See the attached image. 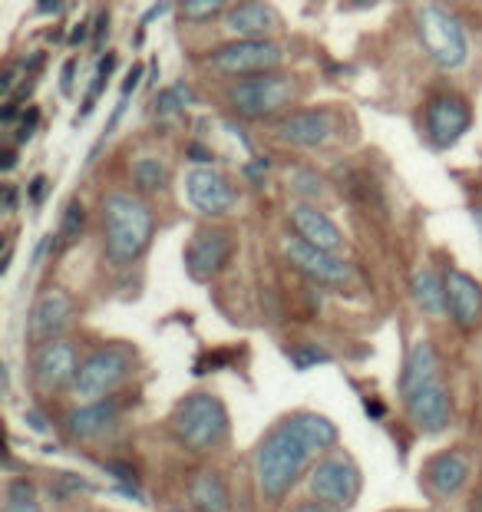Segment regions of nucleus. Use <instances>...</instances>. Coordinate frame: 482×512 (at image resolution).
Here are the masks:
<instances>
[{
    "label": "nucleus",
    "instance_id": "nucleus-1",
    "mask_svg": "<svg viewBox=\"0 0 482 512\" xmlns=\"http://www.w3.org/2000/svg\"><path fill=\"white\" fill-rule=\"evenodd\" d=\"M311 456H317L291 420L278 423L265 440L258 443L255 453V479L265 499H281L288 496V489L298 483L308 470Z\"/></svg>",
    "mask_w": 482,
    "mask_h": 512
},
{
    "label": "nucleus",
    "instance_id": "nucleus-2",
    "mask_svg": "<svg viewBox=\"0 0 482 512\" xmlns=\"http://www.w3.org/2000/svg\"><path fill=\"white\" fill-rule=\"evenodd\" d=\"M156 232L152 209L133 192H109L103 199V235L106 258L113 265H133L146 252Z\"/></svg>",
    "mask_w": 482,
    "mask_h": 512
},
{
    "label": "nucleus",
    "instance_id": "nucleus-3",
    "mask_svg": "<svg viewBox=\"0 0 482 512\" xmlns=\"http://www.w3.org/2000/svg\"><path fill=\"white\" fill-rule=\"evenodd\" d=\"M172 433L189 450L208 453L228 437V410L212 394H192L175 407Z\"/></svg>",
    "mask_w": 482,
    "mask_h": 512
},
{
    "label": "nucleus",
    "instance_id": "nucleus-4",
    "mask_svg": "<svg viewBox=\"0 0 482 512\" xmlns=\"http://www.w3.org/2000/svg\"><path fill=\"white\" fill-rule=\"evenodd\" d=\"M416 30H420V43L426 47V53L443 70H459L469 60L466 30L440 0H420L416 4Z\"/></svg>",
    "mask_w": 482,
    "mask_h": 512
},
{
    "label": "nucleus",
    "instance_id": "nucleus-5",
    "mask_svg": "<svg viewBox=\"0 0 482 512\" xmlns=\"http://www.w3.org/2000/svg\"><path fill=\"white\" fill-rule=\"evenodd\" d=\"M298 83L288 73H261L235 80L225 90V103L238 119H268L294 100Z\"/></svg>",
    "mask_w": 482,
    "mask_h": 512
},
{
    "label": "nucleus",
    "instance_id": "nucleus-6",
    "mask_svg": "<svg viewBox=\"0 0 482 512\" xmlns=\"http://www.w3.org/2000/svg\"><path fill=\"white\" fill-rule=\"evenodd\" d=\"M205 63L215 73L235 76V80H245V76H261V73H278L284 63V50L281 43L271 37H255V40H232L222 43V47L208 50Z\"/></svg>",
    "mask_w": 482,
    "mask_h": 512
},
{
    "label": "nucleus",
    "instance_id": "nucleus-7",
    "mask_svg": "<svg viewBox=\"0 0 482 512\" xmlns=\"http://www.w3.org/2000/svg\"><path fill=\"white\" fill-rule=\"evenodd\" d=\"M129 367H133V357H129L126 347H100V351H93L80 364V374H76L73 384L76 400L83 403L106 400L129 377Z\"/></svg>",
    "mask_w": 482,
    "mask_h": 512
},
{
    "label": "nucleus",
    "instance_id": "nucleus-8",
    "mask_svg": "<svg viewBox=\"0 0 482 512\" xmlns=\"http://www.w3.org/2000/svg\"><path fill=\"white\" fill-rule=\"evenodd\" d=\"M426 133H430V143L436 149H449L456 146L463 133L473 123V113H469V103L453 90H440L426 100Z\"/></svg>",
    "mask_w": 482,
    "mask_h": 512
},
{
    "label": "nucleus",
    "instance_id": "nucleus-9",
    "mask_svg": "<svg viewBox=\"0 0 482 512\" xmlns=\"http://www.w3.org/2000/svg\"><path fill=\"white\" fill-rule=\"evenodd\" d=\"M185 199H189L195 212L208 215V219H222L238 205V192L225 172L212 166H195L185 176Z\"/></svg>",
    "mask_w": 482,
    "mask_h": 512
},
{
    "label": "nucleus",
    "instance_id": "nucleus-10",
    "mask_svg": "<svg viewBox=\"0 0 482 512\" xmlns=\"http://www.w3.org/2000/svg\"><path fill=\"white\" fill-rule=\"evenodd\" d=\"M311 493L334 509L350 506L360 493L357 466L350 463L347 456H324V460L311 470Z\"/></svg>",
    "mask_w": 482,
    "mask_h": 512
},
{
    "label": "nucleus",
    "instance_id": "nucleus-11",
    "mask_svg": "<svg viewBox=\"0 0 482 512\" xmlns=\"http://www.w3.org/2000/svg\"><path fill=\"white\" fill-rule=\"evenodd\" d=\"M271 133H275V139L281 146L317 149L334 136V119L324 110H301V113L278 116L275 126H271Z\"/></svg>",
    "mask_w": 482,
    "mask_h": 512
},
{
    "label": "nucleus",
    "instance_id": "nucleus-12",
    "mask_svg": "<svg viewBox=\"0 0 482 512\" xmlns=\"http://www.w3.org/2000/svg\"><path fill=\"white\" fill-rule=\"evenodd\" d=\"M232 248L235 242L228 232H222V228H202V232H195L189 248H185V268H189L195 281H208L225 268V261L232 258Z\"/></svg>",
    "mask_w": 482,
    "mask_h": 512
},
{
    "label": "nucleus",
    "instance_id": "nucleus-13",
    "mask_svg": "<svg viewBox=\"0 0 482 512\" xmlns=\"http://www.w3.org/2000/svg\"><path fill=\"white\" fill-rule=\"evenodd\" d=\"M73 318V298L67 291L53 288V291H43L40 298L34 301L30 308V318H27V337L30 344H50L57 341L63 334V328L70 324Z\"/></svg>",
    "mask_w": 482,
    "mask_h": 512
},
{
    "label": "nucleus",
    "instance_id": "nucleus-14",
    "mask_svg": "<svg viewBox=\"0 0 482 512\" xmlns=\"http://www.w3.org/2000/svg\"><path fill=\"white\" fill-rule=\"evenodd\" d=\"M284 255H288V261L301 271V275H308L311 281H317V285H344L350 278V268L341 258L334 252H324V248H317L311 242H304V238H288Z\"/></svg>",
    "mask_w": 482,
    "mask_h": 512
},
{
    "label": "nucleus",
    "instance_id": "nucleus-15",
    "mask_svg": "<svg viewBox=\"0 0 482 512\" xmlns=\"http://www.w3.org/2000/svg\"><path fill=\"white\" fill-rule=\"evenodd\" d=\"M403 403H407L410 423L420 433H443L449 427V420H453V407H449L443 380H430V384L410 390Z\"/></svg>",
    "mask_w": 482,
    "mask_h": 512
},
{
    "label": "nucleus",
    "instance_id": "nucleus-16",
    "mask_svg": "<svg viewBox=\"0 0 482 512\" xmlns=\"http://www.w3.org/2000/svg\"><path fill=\"white\" fill-rule=\"evenodd\" d=\"M80 374V361H76V347L67 341H50L40 344L34 357V380L40 390H63L76 384Z\"/></svg>",
    "mask_w": 482,
    "mask_h": 512
},
{
    "label": "nucleus",
    "instance_id": "nucleus-17",
    "mask_svg": "<svg viewBox=\"0 0 482 512\" xmlns=\"http://www.w3.org/2000/svg\"><path fill=\"white\" fill-rule=\"evenodd\" d=\"M446 311L456 321V328L473 331L482 321V285L476 278H469L466 271L449 268L446 271Z\"/></svg>",
    "mask_w": 482,
    "mask_h": 512
},
{
    "label": "nucleus",
    "instance_id": "nucleus-18",
    "mask_svg": "<svg viewBox=\"0 0 482 512\" xmlns=\"http://www.w3.org/2000/svg\"><path fill=\"white\" fill-rule=\"evenodd\" d=\"M291 225H294V232H298V238H304V242H311L317 248H324V252H341V245H344V235H341V228H337L321 209H314V205H304L298 202L291 209Z\"/></svg>",
    "mask_w": 482,
    "mask_h": 512
},
{
    "label": "nucleus",
    "instance_id": "nucleus-19",
    "mask_svg": "<svg viewBox=\"0 0 482 512\" xmlns=\"http://www.w3.org/2000/svg\"><path fill=\"white\" fill-rule=\"evenodd\" d=\"M228 30L238 34L241 40H255V37H268L278 30V17L265 0H238V4L228 10Z\"/></svg>",
    "mask_w": 482,
    "mask_h": 512
},
{
    "label": "nucleus",
    "instance_id": "nucleus-20",
    "mask_svg": "<svg viewBox=\"0 0 482 512\" xmlns=\"http://www.w3.org/2000/svg\"><path fill=\"white\" fill-rule=\"evenodd\" d=\"M426 483L436 496H456L469 483V460L456 450L433 456L426 466Z\"/></svg>",
    "mask_w": 482,
    "mask_h": 512
},
{
    "label": "nucleus",
    "instance_id": "nucleus-21",
    "mask_svg": "<svg viewBox=\"0 0 482 512\" xmlns=\"http://www.w3.org/2000/svg\"><path fill=\"white\" fill-rule=\"evenodd\" d=\"M430 380H440V361H436V351L430 341L413 344V351L407 354V364H403V377H400V394L407 397L410 390L430 384Z\"/></svg>",
    "mask_w": 482,
    "mask_h": 512
},
{
    "label": "nucleus",
    "instance_id": "nucleus-22",
    "mask_svg": "<svg viewBox=\"0 0 482 512\" xmlns=\"http://www.w3.org/2000/svg\"><path fill=\"white\" fill-rule=\"evenodd\" d=\"M70 433L76 440H96L103 437V433L113 430L116 423V407L106 400H96V403H86L76 413H70Z\"/></svg>",
    "mask_w": 482,
    "mask_h": 512
},
{
    "label": "nucleus",
    "instance_id": "nucleus-23",
    "mask_svg": "<svg viewBox=\"0 0 482 512\" xmlns=\"http://www.w3.org/2000/svg\"><path fill=\"white\" fill-rule=\"evenodd\" d=\"M413 301L426 318H443L446 314V278L436 275L433 268H420L413 275Z\"/></svg>",
    "mask_w": 482,
    "mask_h": 512
},
{
    "label": "nucleus",
    "instance_id": "nucleus-24",
    "mask_svg": "<svg viewBox=\"0 0 482 512\" xmlns=\"http://www.w3.org/2000/svg\"><path fill=\"white\" fill-rule=\"evenodd\" d=\"M288 420L294 423V430L301 433L304 443H308L314 453H327L337 443V427L327 417H321V413H294Z\"/></svg>",
    "mask_w": 482,
    "mask_h": 512
},
{
    "label": "nucleus",
    "instance_id": "nucleus-25",
    "mask_svg": "<svg viewBox=\"0 0 482 512\" xmlns=\"http://www.w3.org/2000/svg\"><path fill=\"white\" fill-rule=\"evenodd\" d=\"M129 179H133L136 192L152 195V192H162L169 185V169H166V162L156 159V156H142L129 166Z\"/></svg>",
    "mask_w": 482,
    "mask_h": 512
},
{
    "label": "nucleus",
    "instance_id": "nucleus-26",
    "mask_svg": "<svg viewBox=\"0 0 482 512\" xmlns=\"http://www.w3.org/2000/svg\"><path fill=\"white\" fill-rule=\"evenodd\" d=\"M189 493H192V503H195V509H199V512H225L228 509L225 483L215 473H202L192 483Z\"/></svg>",
    "mask_w": 482,
    "mask_h": 512
},
{
    "label": "nucleus",
    "instance_id": "nucleus-27",
    "mask_svg": "<svg viewBox=\"0 0 482 512\" xmlns=\"http://www.w3.org/2000/svg\"><path fill=\"white\" fill-rule=\"evenodd\" d=\"M185 106H192V93H189V86H185V83H175L172 90H162L156 96V116H162V119L179 116Z\"/></svg>",
    "mask_w": 482,
    "mask_h": 512
},
{
    "label": "nucleus",
    "instance_id": "nucleus-28",
    "mask_svg": "<svg viewBox=\"0 0 482 512\" xmlns=\"http://www.w3.org/2000/svg\"><path fill=\"white\" fill-rule=\"evenodd\" d=\"M4 512H43L37 503V489L27 483V479H14L7 489V506Z\"/></svg>",
    "mask_w": 482,
    "mask_h": 512
},
{
    "label": "nucleus",
    "instance_id": "nucleus-29",
    "mask_svg": "<svg viewBox=\"0 0 482 512\" xmlns=\"http://www.w3.org/2000/svg\"><path fill=\"white\" fill-rule=\"evenodd\" d=\"M225 7H228V0H179V14L182 20H189V24L215 20Z\"/></svg>",
    "mask_w": 482,
    "mask_h": 512
},
{
    "label": "nucleus",
    "instance_id": "nucleus-30",
    "mask_svg": "<svg viewBox=\"0 0 482 512\" xmlns=\"http://www.w3.org/2000/svg\"><path fill=\"white\" fill-rule=\"evenodd\" d=\"M113 70H116V53H106V57L100 60V70H96V76H93L90 90H86V100L80 106V119H86V116L93 113V106H96V100H100L103 86H106L109 76H113Z\"/></svg>",
    "mask_w": 482,
    "mask_h": 512
},
{
    "label": "nucleus",
    "instance_id": "nucleus-31",
    "mask_svg": "<svg viewBox=\"0 0 482 512\" xmlns=\"http://www.w3.org/2000/svg\"><path fill=\"white\" fill-rule=\"evenodd\" d=\"M83 228H86V209H83V202H67V209H63V219H60V242L63 245H70L76 242V238L83 235Z\"/></svg>",
    "mask_w": 482,
    "mask_h": 512
},
{
    "label": "nucleus",
    "instance_id": "nucleus-32",
    "mask_svg": "<svg viewBox=\"0 0 482 512\" xmlns=\"http://www.w3.org/2000/svg\"><path fill=\"white\" fill-rule=\"evenodd\" d=\"M37 126H40V110H37V106H30V110H24V113H20L17 143H27V139L37 133Z\"/></svg>",
    "mask_w": 482,
    "mask_h": 512
},
{
    "label": "nucleus",
    "instance_id": "nucleus-33",
    "mask_svg": "<svg viewBox=\"0 0 482 512\" xmlns=\"http://www.w3.org/2000/svg\"><path fill=\"white\" fill-rule=\"evenodd\" d=\"M142 73H146V67H142V63H133V70L126 73L123 90H119V100H123V103H129V96L136 93V86L142 83Z\"/></svg>",
    "mask_w": 482,
    "mask_h": 512
},
{
    "label": "nucleus",
    "instance_id": "nucleus-34",
    "mask_svg": "<svg viewBox=\"0 0 482 512\" xmlns=\"http://www.w3.org/2000/svg\"><path fill=\"white\" fill-rule=\"evenodd\" d=\"M294 189L301 195H314V192H321V179L311 176V172H298V176H294Z\"/></svg>",
    "mask_w": 482,
    "mask_h": 512
},
{
    "label": "nucleus",
    "instance_id": "nucleus-35",
    "mask_svg": "<svg viewBox=\"0 0 482 512\" xmlns=\"http://www.w3.org/2000/svg\"><path fill=\"white\" fill-rule=\"evenodd\" d=\"M321 361H327V354L324 351H314V347H304V351L294 354V364H298L301 370H308L311 364H321Z\"/></svg>",
    "mask_w": 482,
    "mask_h": 512
},
{
    "label": "nucleus",
    "instance_id": "nucleus-36",
    "mask_svg": "<svg viewBox=\"0 0 482 512\" xmlns=\"http://www.w3.org/2000/svg\"><path fill=\"white\" fill-rule=\"evenodd\" d=\"M245 176L255 182V185H261L265 182V176H268V159H255V162H248L245 166Z\"/></svg>",
    "mask_w": 482,
    "mask_h": 512
},
{
    "label": "nucleus",
    "instance_id": "nucleus-37",
    "mask_svg": "<svg viewBox=\"0 0 482 512\" xmlns=\"http://www.w3.org/2000/svg\"><path fill=\"white\" fill-rule=\"evenodd\" d=\"M86 40H90V20H83V24H76L70 30V43H73V47H80V43H86Z\"/></svg>",
    "mask_w": 482,
    "mask_h": 512
},
{
    "label": "nucleus",
    "instance_id": "nucleus-38",
    "mask_svg": "<svg viewBox=\"0 0 482 512\" xmlns=\"http://www.w3.org/2000/svg\"><path fill=\"white\" fill-rule=\"evenodd\" d=\"M17 100H4V110H0V123L4 126H14L17 123Z\"/></svg>",
    "mask_w": 482,
    "mask_h": 512
},
{
    "label": "nucleus",
    "instance_id": "nucleus-39",
    "mask_svg": "<svg viewBox=\"0 0 482 512\" xmlns=\"http://www.w3.org/2000/svg\"><path fill=\"white\" fill-rule=\"evenodd\" d=\"M43 192H47V179L37 176L34 182H30V202L40 205V202H43Z\"/></svg>",
    "mask_w": 482,
    "mask_h": 512
},
{
    "label": "nucleus",
    "instance_id": "nucleus-40",
    "mask_svg": "<svg viewBox=\"0 0 482 512\" xmlns=\"http://www.w3.org/2000/svg\"><path fill=\"white\" fill-rule=\"evenodd\" d=\"M67 0H37V14H60Z\"/></svg>",
    "mask_w": 482,
    "mask_h": 512
},
{
    "label": "nucleus",
    "instance_id": "nucleus-41",
    "mask_svg": "<svg viewBox=\"0 0 482 512\" xmlns=\"http://www.w3.org/2000/svg\"><path fill=\"white\" fill-rule=\"evenodd\" d=\"M106 30H109V17H106V14H100V20H96V30H93V43H96V47H103Z\"/></svg>",
    "mask_w": 482,
    "mask_h": 512
},
{
    "label": "nucleus",
    "instance_id": "nucleus-42",
    "mask_svg": "<svg viewBox=\"0 0 482 512\" xmlns=\"http://www.w3.org/2000/svg\"><path fill=\"white\" fill-rule=\"evenodd\" d=\"M294 512H334V506H327V503H321V499H317V503H301Z\"/></svg>",
    "mask_w": 482,
    "mask_h": 512
},
{
    "label": "nucleus",
    "instance_id": "nucleus-43",
    "mask_svg": "<svg viewBox=\"0 0 482 512\" xmlns=\"http://www.w3.org/2000/svg\"><path fill=\"white\" fill-rule=\"evenodd\" d=\"M189 156H192V159H199V162H208V166H212V152L202 149V146H192V149H189Z\"/></svg>",
    "mask_w": 482,
    "mask_h": 512
},
{
    "label": "nucleus",
    "instance_id": "nucleus-44",
    "mask_svg": "<svg viewBox=\"0 0 482 512\" xmlns=\"http://www.w3.org/2000/svg\"><path fill=\"white\" fill-rule=\"evenodd\" d=\"M14 162H17V152L14 149H4V156H0V166H4V172L14 169Z\"/></svg>",
    "mask_w": 482,
    "mask_h": 512
},
{
    "label": "nucleus",
    "instance_id": "nucleus-45",
    "mask_svg": "<svg viewBox=\"0 0 482 512\" xmlns=\"http://www.w3.org/2000/svg\"><path fill=\"white\" fill-rule=\"evenodd\" d=\"M14 205H17V189H14V185H7V189H4V209L10 212Z\"/></svg>",
    "mask_w": 482,
    "mask_h": 512
},
{
    "label": "nucleus",
    "instance_id": "nucleus-46",
    "mask_svg": "<svg viewBox=\"0 0 482 512\" xmlns=\"http://www.w3.org/2000/svg\"><path fill=\"white\" fill-rule=\"evenodd\" d=\"M70 86H73V60L67 63V70H63V93H70Z\"/></svg>",
    "mask_w": 482,
    "mask_h": 512
},
{
    "label": "nucleus",
    "instance_id": "nucleus-47",
    "mask_svg": "<svg viewBox=\"0 0 482 512\" xmlns=\"http://www.w3.org/2000/svg\"><path fill=\"white\" fill-rule=\"evenodd\" d=\"M469 512H482V493L473 499V506H469Z\"/></svg>",
    "mask_w": 482,
    "mask_h": 512
}]
</instances>
